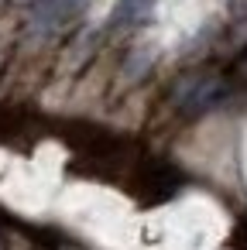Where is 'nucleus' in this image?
Listing matches in <instances>:
<instances>
[]
</instances>
